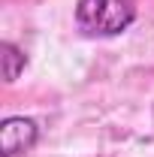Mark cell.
<instances>
[{
  "label": "cell",
  "instance_id": "7a4b0ae2",
  "mask_svg": "<svg viewBox=\"0 0 154 157\" xmlns=\"http://www.w3.org/2000/svg\"><path fill=\"white\" fill-rule=\"evenodd\" d=\"M39 139V127L30 118H6L0 127V151L3 157H15L21 151H30Z\"/></svg>",
  "mask_w": 154,
  "mask_h": 157
},
{
  "label": "cell",
  "instance_id": "3957f363",
  "mask_svg": "<svg viewBox=\"0 0 154 157\" xmlns=\"http://www.w3.org/2000/svg\"><path fill=\"white\" fill-rule=\"evenodd\" d=\"M24 63H27V58H24V52L18 45L3 42V76H6V82H15L18 73L24 70Z\"/></svg>",
  "mask_w": 154,
  "mask_h": 157
},
{
  "label": "cell",
  "instance_id": "6da1fadb",
  "mask_svg": "<svg viewBox=\"0 0 154 157\" xmlns=\"http://www.w3.org/2000/svg\"><path fill=\"white\" fill-rule=\"evenodd\" d=\"M136 21V0H79L76 24L88 36H118Z\"/></svg>",
  "mask_w": 154,
  "mask_h": 157
}]
</instances>
